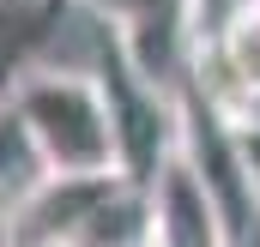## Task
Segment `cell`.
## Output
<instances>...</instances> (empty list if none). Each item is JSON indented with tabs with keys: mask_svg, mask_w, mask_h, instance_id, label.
<instances>
[{
	"mask_svg": "<svg viewBox=\"0 0 260 247\" xmlns=\"http://www.w3.org/2000/svg\"><path fill=\"white\" fill-rule=\"evenodd\" d=\"M6 115L18 121L43 175H109V169H121L115 103H109V85L97 66H55V61L30 66L24 85L12 91Z\"/></svg>",
	"mask_w": 260,
	"mask_h": 247,
	"instance_id": "6da1fadb",
	"label": "cell"
},
{
	"mask_svg": "<svg viewBox=\"0 0 260 247\" xmlns=\"http://www.w3.org/2000/svg\"><path fill=\"white\" fill-rule=\"evenodd\" d=\"M133 175H37L18 193V247H85L109 199Z\"/></svg>",
	"mask_w": 260,
	"mask_h": 247,
	"instance_id": "7a4b0ae2",
	"label": "cell"
},
{
	"mask_svg": "<svg viewBox=\"0 0 260 247\" xmlns=\"http://www.w3.org/2000/svg\"><path fill=\"white\" fill-rule=\"evenodd\" d=\"M151 247H242L212 181L182 145L151 181Z\"/></svg>",
	"mask_w": 260,
	"mask_h": 247,
	"instance_id": "3957f363",
	"label": "cell"
},
{
	"mask_svg": "<svg viewBox=\"0 0 260 247\" xmlns=\"http://www.w3.org/2000/svg\"><path fill=\"white\" fill-rule=\"evenodd\" d=\"M61 0H0V115L30 66H43V43L61 24Z\"/></svg>",
	"mask_w": 260,
	"mask_h": 247,
	"instance_id": "277c9868",
	"label": "cell"
},
{
	"mask_svg": "<svg viewBox=\"0 0 260 247\" xmlns=\"http://www.w3.org/2000/svg\"><path fill=\"white\" fill-rule=\"evenodd\" d=\"M230 145H236V163H242V181L260 205V109H242L230 115Z\"/></svg>",
	"mask_w": 260,
	"mask_h": 247,
	"instance_id": "5b68a950",
	"label": "cell"
},
{
	"mask_svg": "<svg viewBox=\"0 0 260 247\" xmlns=\"http://www.w3.org/2000/svg\"><path fill=\"white\" fill-rule=\"evenodd\" d=\"M30 187V181H24ZM24 187H6L0 181V247H18V193Z\"/></svg>",
	"mask_w": 260,
	"mask_h": 247,
	"instance_id": "8992f818",
	"label": "cell"
}]
</instances>
